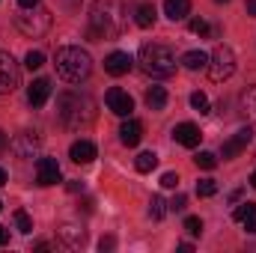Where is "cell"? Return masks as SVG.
<instances>
[{
    "instance_id": "6da1fadb",
    "label": "cell",
    "mask_w": 256,
    "mask_h": 253,
    "mask_svg": "<svg viewBox=\"0 0 256 253\" xmlns=\"http://www.w3.org/2000/svg\"><path fill=\"white\" fill-rule=\"evenodd\" d=\"M128 27L126 0H96L90 6V39H116Z\"/></svg>"
},
{
    "instance_id": "7a4b0ae2",
    "label": "cell",
    "mask_w": 256,
    "mask_h": 253,
    "mask_svg": "<svg viewBox=\"0 0 256 253\" xmlns=\"http://www.w3.org/2000/svg\"><path fill=\"white\" fill-rule=\"evenodd\" d=\"M57 120L68 131H84V128L92 126V120H96V104H92L90 96L68 90V92H63L57 98Z\"/></svg>"
},
{
    "instance_id": "3957f363",
    "label": "cell",
    "mask_w": 256,
    "mask_h": 253,
    "mask_svg": "<svg viewBox=\"0 0 256 253\" xmlns=\"http://www.w3.org/2000/svg\"><path fill=\"white\" fill-rule=\"evenodd\" d=\"M54 66H57V74L68 80V84H80L90 78L92 72V60L84 48L78 45H66V48H57V57H54Z\"/></svg>"
},
{
    "instance_id": "277c9868",
    "label": "cell",
    "mask_w": 256,
    "mask_h": 253,
    "mask_svg": "<svg viewBox=\"0 0 256 253\" xmlns=\"http://www.w3.org/2000/svg\"><path fill=\"white\" fill-rule=\"evenodd\" d=\"M137 63L149 78H170L176 72V54L161 42H146L137 54Z\"/></svg>"
},
{
    "instance_id": "5b68a950",
    "label": "cell",
    "mask_w": 256,
    "mask_h": 253,
    "mask_svg": "<svg viewBox=\"0 0 256 253\" xmlns=\"http://www.w3.org/2000/svg\"><path fill=\"white\" fill-rule=\"evenodd\" d=\"M51 21H54V15H51V9H45V6H30V9H21V12L15 15V27H18L24 36H30V39L45 36V33L51 30Z\"/></svg>"
},
{
    "instance_id": "8992f818",
    "label": "cell",
    "mask_w": 256,
    "mask_h": 253,
    "mask_svg": "<svg viewBox=\"0 0 256 253\" xmlns=\"http://www.w3.org/2000/svg\"><path fill=\"white\" fill-rule=\"evenodd\" d=\"M208 78L214 80V84H224V80H230L232 78V72H236V54H232V48L230 45H218L212 54H208Z\"/></svg>"
},
{
    "instance_id": "52a82bcc",
    "label": "cell",
    "mask_w": 256,
    "mask_h": 253,
    "mask_svg": "<svg viewBox=\"0 0 256 253\" xmlns=\"http://www.w3.org/2000/svg\"><path fill=\"white\" fill-rule=\"evenodd\" d=\"M18 86H21V68L12 60V54L0 51V96L15 92Z\"/></svg>"
},
{
    "instance_id": "ba28073f",
    "label": "cell",
    "mask_w": 256,
    "mask_h": 253,
    "mask_svg": "<svg viewBox=\"0 0 256 253\" xmlns=\"http://www.w3.org/2000/svg\"><path fill=\"white\" fill-rule=\"evenodd\" d=\"M104 102H108V110H110V114H116V116H131V110H134V98L128 96L126 90H120V86L108 90Z\"/></svg>"
},
{
    "instance_id": "9c48e42d",
    "label": "cell",
    "mask_w": 256,
    "mask_h": 253,
    "mask_svg": "<svg viewBox=\"0 0 256 253\" xmlns=\"http://www.w3.org/2000/svg\"><path fill=\"white\" fill-rule=\"evenodd\" d=\"M254 140V131L250 128H242V131H236L226 143H224V149H220V155H224V161H230V158H238L244 149H248V143Z\"/></svg>"
},
{
    "instance_id": "30bf717a",
    "label": "cell",
    "mask_w": 256,
    "mask_h": 253,
    "mask_svg": "<svg viewBox=\"0 0 256 253\" xmlns=\"http://www.w3.org/2000/svg\"><path fill=\"white\" fill-rule=\"evenodd\" d=\"M36 182L42 188L60 182V164H57V158H39L36 161Z\"/></svg>"
},
{
    "instance_id": "8fae6325",
    "label": "cell",
    "mask_w": 256,
    "mask_h": 253,
    "mask_svg": "<svg viewBox=\"0 0 256 253\" xmlns=\"http://www.w3.org/2000/svg\"><path fill=\"white\" fill-rule=\"evenodd\" d=\"M131 66H134V57H131L128 51H114V54H108V60H104V72L114 74V78H120V74H128V72H131Z\"/></svg>"
},
{
    "instance_id": "7c38bea8",
    "label": "cell",
    "mask_w": 256,
    "mask_h": 253,
    "mask_svg": "<svg viewBox=\"0 0 256 253\" xmlns=\"http://www.w3.org/2000/svg\"><path fill=\"white\" fill-rule=\"evenodd\" d=\"M96 155H98V149H96L92 140H74V143L68 146V158H72L74 164H92Z\"/></svg>"
},
{
    "instance_id": "4fadbf2b",
    "label": "cell",
    "mask_w": 256,
    "mask_h": 253,
    "mask_svg": "<svg viewBox=\"0 0 256 253\" xmlns=\"http://www.w3.org/2000/svg\"><path fill=\"white\" fill-rule=\"evenodd\" d=\"M48 98H51V80H48V78H36V80L27 86V102H30V108H42Z\"/></svg>"
},
{
    "instance_id": "5bb4252c",
    "label": "cell",
    "mask_w": 256,
    "mask_h": 253,
    "mask_svg": "<svg viewBox=\"0 0 256 253\" xmlns=\"http://www.w3.org/2000/svg\"><path fill=\"white\" fill-rule=\"evenodd\" d=\"M173 140H176L179 146H188V149H194V146H200L202 134H200V128L194 126V122H182V126L173 128Z\"/></svg>"
},
{
    "instance_id": "9a60e30c",
    "label": "cell",
    "mask_w": 256,
    "mask_h": 253,
    "mask_svg": "<svg viewBox=\"0 0 256 253\" xmlns=\"http://www.w3.org/2000/svg\"><path fill=\"white\" fill-rule=\"evenodd\" d=\"M42 143V137H39V131H21L18 137H15V143H12V149L21 155V158H30L33 155V149Z\"/></svg>"
},
{
    "instance_id": "2e32d148",
    "label": "cell",
    "mask_w": 256,
    "mask_h": 253,
    "mask_svg": "<svg viewBox=\"0 0 256 253\" xmlns=\"http://www.w3.org/2000/svg\"><path fill=\"white\" fill-rule=\"evenodd\" d=\"M250 236H256V202H242L238 208H236V214H232Z\"/></svg>"
},
{
    "instance_id": "e0dca14e",
    "label": "cell",
    "mask_w": 256,
    "mask_h": 253,
    "mask_svg": "<svg viewBox=\"0 0 256 253\" xmlns=\"http://www.w3.org/2000/svg\"><path fill=\"white\" fill-rule=\"evenodd\" d=\"M120 140H122L126 146H137V143L143 140V126H140L137 120L122 122V128H120Z\"/></svg>"
},
{
    "instance_id": "ac0fdd59",
    "label": "cell",
    "mask_w": 256,
    "mask_h": 253,
    "mask_svg": "<svg viewBox=\"0 0 256 253\" xmlns=\"http://www.w3.org/2000/svg\"><path fill=\"white\" fill-rule=\"evenodd\" d=\"M164 12L170 21H182L191 15V0H164Z\"/></svg>"
},
{
    "instance_id": "d6986e66",
    "label": "cell",
    "mask_w": 256,
    "mask_h": 253,
    "mask_svg": "<svg viewBox=\"0 0 256 253\" xmlns=\"http://www.w3.org/2000/svg\"><path fill=\"white\" fill-rule=\"evenodd\" d=\"M134 24L143 27V30H149L155 24V6L152 3H137L134 6Z\"/></svg>"
},
{
    "instance_id": "ffe728a7",
    "label": "cell",
    "mask_w": 256,
    "mask_h": 253,
    "mask_svg": "<svg viewBox=\"0 0 256 253\" xmlns=\"http://www.w3.org/2000/svg\"><path fill=\"white\" fill-rule=\"evenodd\" d=\"M242 114L248 122H256V86H248L242 92Z\"/></svg>"
},
{
    "instance_id": "44dd1931",
    "label": "cell",
    "mask_w": 256,
    "mask_h": 253,
    "mask_svg": "<svg viewBox=\"0 0 256 253\" xmlns=\"http://www.w3.org/2000/svg\"><path fill=\"white\" fill-rule=\"evenodd\" d=\"M146 104H149V110H164L167 108V90L164 86H149Z\"/></svg>"
},
{
    "instance_id": "7402d4cb",
    "label": "cell",
    "mask_w": 256,
    "mask_h": 253,
    "mask_svg": "<svg viewBox=\"0 0 256 253\" xmlns=\"http://www.w3.org/2000/svg\"><path fill=\"white\" fill-rule=\"evenodd\" d=\"M182 66H185L188 72H202V68L208 66V54H202V51H188V54L182 57Z\"/></svg>"
},
{
    "instance_id": "603a6c76",
    "label": "cell",
    "mask_w": 256,
    "mask_h": 253,
    "mask_svg": "<svg viewBox=\"0 0 256 253\" xmlns=\"http://www.w3.org/2000/svg\"><path fill=\"white\" fill-rule=\"evenodd\" d=\"M57 236L63 238L68 248H78V244H84V238H86V232H84V230H78V226H60V230H57Z\"/></svg>"
},
{
    "instance_id": "cb8c5ba5",
    "label": "cell",
    "mask_w": 256,
    "mask_h": 253,
    "mask_svg": "<svg viewBox=\"0 0 256 253\" xmlns=\"http://www.w3.org/2000/svg\"><path fill=\"white\" fill-rule=\"evenodd\" d=\"M134 167H137V173H152L158 167V155L155 152H140L137 161H134Z\"/></svg>"
},
{
    "instance_id": "d4e9b609",
    "label": "cell",
    "mask_w": 256,
    "mask_h": 253,
    "mask_svg": "<svg viewBox=\"0 0 256 253\" xmlns=\"http://www.w3.org/2000/svg\"><path fill=\"white\" fill-rule=\"evenodd\" d=\"M167 212H170V206H167V200L155 194V196L149 200V218H152V220H161V218H164Z\"/></svg>"
},
{
    "instance_id": "484cf974",
    "label": "cell",
    "mask_w": 256,
    "mask_h": 253,
    "mask_svg": "<svg viewBox=\"0 0 256 253\" xmlns=\"http://www.w3.org/2000/svg\"><path fill=\"white\" fill-rule=\"evenodd\" d=\"M15 226H18V232H24V236L33 232V220H30V214L18 208V212H15Z\"/></svg>"
},
{
    "instance_id": "4316f807",
    "label": "cell",
    "mask_w": 256,
    "mask_h": 253,
    "mask_svg": "<svg viewBox=\"0 0 256 253\" xmlns=\"http://www.w3.org/2000/svg\"><path fill=\"white\" fill-rule=\"evenodd\" d=\"M24 66H27L30 72L42 68V66H45V54H42V51H27V57H24Z\"/></svg>"
},
{
    "instance_id": "83f0119b",
    "label": "cell",
    "mask_w": 256,
    "mask_h": 253,
    "mask_svg": "<svg viewBox=\"0 0 256 253\" xmlns=\"http://www.w3.org/2000/svg\"><path fill=\"white\" fill-rule=\"evenodd\" d=\"M194 164L202 167V170H212V167L218 164V155H214V152H200V155L194 158Z\"/></svg>"
},
{
    "instance_id": "f1b7e54d",
    "label": "cell",
    "mask_w": 256,
    "mask_h": 253,
    "mask_svg": "<svg viewBox=\"0 0 256 253\" xmlns=\"http://www.w3.org/2000/svg\"><path fill=\"white\" fill-rule=\"evenodd\" d=\"M196 194H200V196H214V194H218V182H214V179H200V182H196Z\"/></svg>"
},
{
    "instance_id": "f546056e",
    "label": "cell",
    "mask_w": 256,
    "mask_h": 253,
    "mask_svg": "<svg viewBox=\"0 0 256 253\" xmlns=\"http://www.w3.org/2000/svg\"><path fill=\"white\" fill-rule=\"evenodd\" d=\"M191 108L196 114H208V96L206 92H194L191 96Z\"/></svg>"
},
{
    "instance_id": "4dcf8cb0",
    "label": "cell",
    "mask_w": 256,
    "mask_h": 253,
    "mask_svg": "<svg viewBox=\"0 0 256 253\" xmlns=\"http://www.w3.org/2000/svg\"><path fill=\"white\" fill-rule=\"evenodd\" d=\"M191 33H196V36H208V33H212V27H208L202 18H191Z\"/></svg>"
},
{
    "instance_id": "1f68e13d",
    "label": "cell",
    "mask_w": 256,
    "mask_h": 253,
    "mask_svg": "<svg viewBox=\"0 0 256 253\" xmlns=\"http://www.w3.org/2000/svg\"><path fill=\"white\" fill-rule=\"evenodd\" d=\"M185 232H191V236H200V232H202V220H200V218H185Z\"/></svg>"
},
{
    "instance_id": "d6a6232c",
    "label": "cell",
    "mask_w": 256,
    "mask_h": 253,
    "mask_svg": "<svg viewBox=\"0 0 256 253\" xmlns=\"http://www.w3.org/2000/svg\"><path fill=\"white\" fill-rule=\"evenodd\" d=\"M167 206H170V212H185L188 196H185V194H179V196H173V202H167Z\"/></svg>"
},
{
    "instance_id": "836d02e7",
    "label": "cell",
    "mask_w": 256,
    "mask_h": 253,
    "mask_svg": "<svg viewBox=\"0 0 256 253\" xmlns=\"http://www.w3.org/2000/svg\"><path fill=\"white\" fill-rule=\"evenodd\" d=\"M179 185V176L176 173H164L161 176V188H176Z\"/></svg>"
},
{
    "instance_id": "e575fe53",
    "label": "cell",
    "mask_w": 256,
    "mask_h": 253,
    "mask_svg": "<svg viewBox=\"0 0 256 253\" xmlns=\"http://www.w3.org/2000/svg\"><path fill=\"white\" fill-rule=\"evenodd\" d=\"M244 12H248L250 18H256V0H248V3H244Z\"/></svg>"
},
{
    "instance_id": "d590c367",
    "label": "cell",
    "mask_w": 256,
    "mask_h": 253,
    "mask_svg": "<svg viewBox=\"0 0 256 253\" xmlns=\"http://www.w3.org/2000/svg\"><path fill=\"white\" fill-rule=\"evenodd\" d=\"M110 248H114V238H102V242H98V250H102V253L110 250Z\"/></svg>"
},
{
    "instance_id": "8d00e7d4",
    "label": "cell",
    "mask_w": 256,
    "mask_h": 253,
    "mask_svg": "<svg viewBox=\"0 0 256 253\" xmlns=\"http://www.w3.org/2000/svg\"><path fill=\"white\" fill-rule=\"evenodd\" d=\"M39 3H42V0H18V6H21V9H30V6H39Z\"/></svg>"
},
{
    "instance_id": "74e56055",
    "label": "cell",
    "mask_w": 256,
    "mask_h": 253,
    "mask_svg": "<svg viewBox=\"0 0 256 253\" xmlns=\"http://www.w3.org/2000/svg\"><path fill=\"white\" fill-rule=\"evenodd\" d=\"M0 244H9V230L6 226H0Z\"/></svg>"
},
{
    "instance_id": "f35d334b",
    "label": "cell",
    "mask_w": 256,
    "mask_h": 253,
    "mask_svg": "<svg viewBox=\"0 0 256 253\" xmlns=\"http://www.w3.org/2000/svg\"><path fill=\"white\" fill-rule=\"evenodd\" d=\"M68 190L74 194V190H84V182H68Z\"/></svg>"
},
{
    "instance_id": "ab89813d",
    "label": "cell",
    "mask_w": 256,
    "mask_h": 253,
    "mask_svg": "<svg viewBox=\"0 0 256 253\" xmlns=\"http://www.w3.org/2000/svg\"><path fill=\"white\" fill-rule=\"evenodd\" d=\"M6 143H9V137H6V134H3V131H0V152H3V149H6Z\"/></svg>"
},
{
    "instance_id": "60d3db41",
    "label": "cell",
    "mask_w": 256,
    "mask_h": 253,
    "mask_svg": "<svg viewBox=\"0 0 256 253\" xmlns=\"http://www.w3.org/2000/svg\"><path fill=\"white\" fill-rule=\"evenodd\" d=\"M0 185H6V170L0 167Z\"/></svg>"
},
{
    "instance_id": "b9f144b4",
    "label": "cell",
    "mask_w": 256,
    "mask_h": 253,
    "mask_svg": "<svg viewBox=\"0 0 256 253\" xmlns=\"http://www.w3.org/2000/svg\"><path fill=\"white\" fill-rule=\"evenodd\" d=\"M250 185H254V190H256V170H254V176H250Z\"/></svg>"
},
{
    "instance_id": "7bdbcfd3",
    "label": "cell",
    "mask_w": 256,
    "mask_h": 253,
    "mask_svg": "<svg viewBox=\"0 0 256 253\" xmlns=\"http://www.w3.org/2000/svg\"><path fill=\"white\" fill-rule=\"evenodd\" d=\"M214 3H230V0H214Z\"/></svg>"
},
{
    "instance_id": "ee69618b",
    "label": "cell",
    "mask_w": 256,
    "mask_h": 253,
    "mask_svg": "<svg viewBox=\"0 0 256 253\" xmlns=\"http://www.w3.org/2000/svg\"><path fill=\"white\" fill-rule=\"evenodd\" d=\"M0 208H3V202H0Z\"/></svg>"
}]
</instances>
